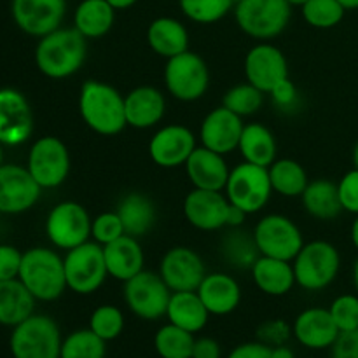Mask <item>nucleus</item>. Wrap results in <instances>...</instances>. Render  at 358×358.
<instances>
[{"instance_id": "obj_1", "label": "nucleus", "mask_w": 358, "mask_h": 358, "mask_svg": "<svg viewBox=\"0 0 358 358\" xmlns=\"http://www.w3.org/2000/svg\"><path fill=\"white\" fill-rule=\"evenodd\" d=\"M86 41L73 27H59L41 37L35 48V65L49 79L62 80L72 77L86 62Z\"/></svg>"}, {"instance_id": "obj_2", "label": "nucleus", "mask_w": 358, "mask_h": 358, "mask_svg": "<svg viewBox=\"0 0 358 358\" xmlns=\"http://www.w3.org/2000/svg\"><path fill=\"white\" fill-rule=\"evenodd\" d=\"M79 112L87 128L101 136H115L128 126L124 96L101 80L90 79L80 86Z\"/></svg>"}, {"instance_id": "obj_3", "label": "nucleus", "mask_w": 358, "mask_h": 358, "mask_svg": "<svg viewBox=\"0 0 358 358\" xmlns=\"http://www.w3.org/2000/svg\"><path fill=\"white\" fill-rule=\"evenodd\" d=\"M37 301H56L66 290L65 262L55 250L45 247L30 248L23 254L20 276Z\"/></svg>"}, {"instance_id": "obj_4", "label": "nucleus", "mask_w": 358, "mask_h": 358, "mask_svg": "<svg viewBox=\"0 0 358 358\" xmlns=\"http://www.w3.org/2000/svg\"><path fill=\"white\" fill-rule=\"evenodd\" d=\"M296 283L308 292L324 290L338 278L341 255L338 248L324 240L304 243L292 261Z\"/></svg>"}, {"instance_id": "obj_5", "label": "nucleus", "mask_w": 358, "mask_h": 358, "mask_svg": "<svg viewBox=\"0 0 358 358\" xmlns=\"http://www.w3.org/2000/svg\"><path fill=\"white\" fill-rule=\"evenodd\" d=\"M234 17L248 37L269 41L289 27L292 6L287 0H241L234 6Z\"/></svg>"}, {"instance_id": "obj_6", "label": "nucleus", "mask_w": 358, "mask_h": 358, "mask_svg": "<svg viewBox=\"0 0 358 358\" xmlns=\"http://www.w3.org/2000/svg\"><path fill=\"white\" fill-rule=\"evenodd\" d=\"M62 332L48 315H31L13 327L10 353L14 358H59Z\"/></svg>"}, {"instance_id": "obj_7", "label": "nucleus", "mask_w": 358, "mask_h": 358, "mask_svg": "<svg viewBox=\"0 0 358 358\" xmlns=\"http://www.w3.org/2000/svg\"><path fill=\"white\" fill-rule=\"evenodd\" d=\"M224 192L231 205L238 206L248 215L261 212L273 194L268 168L247 161L236 164L231 170Z\"/></svg>"}, {"instance_id": "obj_8", "label": "nucleus", "mask_w": 358, "mask_h": 358, "mask_svg": "<svg viewBox=\"0 0 358 358\" xmlns=\"http://www.w3.org/2000/svg\"><path fill=\"white\" fill-rule=\"evenodd\" d=\"M65 262L66 289L79 296L94 294L108 276L103 257V247L96 241H86L66 252Z\"/></svg>"}, {"instance_id": "obj_9", "label": "nucleus", "mask_w": 358, "mask_h": 358, "mask_svg": "<svg viewBox=\"0 0 358 358\" xmlns=\"http://www.w3.org/2000/svg\"><path fill=\"white\" fill-rule=\"evenodd\" d=\"M164 84L168 93L180 101H196L210 87V70L205 59L192 51L166 59Z\"/></svg>"}, {"instance_id": "obj_10", "label": "nucleus", "mask_w": 358, "mask_h": 358, "mask_svg": "<svg viewBox=\"0 0 358 358\" xmlns=\"http://www.w3.org/2000/svg\"><path fill=\"white\" fill-rule=\"evenodd\" d=\"M129 311L147 322H156L166 317L171 290L161 278L159 273L140 271L138 275L124 282L122 290Z\"/></svg>"}, {"instance_id": "obj_11", "label": "nucleus", "mask_w": 358, "mask_h": 358, "mask_svg": "<svg viewBox=\"0 0 358 358\" xmlns=\"http://www.w3.org/2000/svg\"><path fill=\"white\" fill-rule=\"evenodd\" d=\"M254 240L261 255L292 262L304 247L303 233L285 215L271 213L255 224Z\"/></svg>"}, {"instance_id": "obj_12", "label": "nucleus", "mask_w": 358, "mask_h": 358, "mask_svg": "<svg viewBox=\"0 0 358 358\" xmlns=\"http://www.w3.org/2000/svg\"><path fill=\"white\" fill-rule=\"evenodd\" d=\"M27 168L42 189L59 187L70 173L69 149L56 136H42L30 147Z\"/></svg>"}, {"instance_id": "obj_13", "label": "nucleus", "mask_w": 358, "mask_h": 358, "mask_svg": "<svg viewBox=\"0 0 358 358\" xmlns=\"http://www.w3.org/2000/svg\"><path fill=\"white\" fill-rule=\"evenodd\" d=\"M91 222L87 210L77 201H62L45 219V234L56 248L72 250L90 241Z\"/></svg>"}, {"instance_id": "obj_14", "label": "nucleus", "mask_w": 358, "mask_h": 358, "mask_svg": "<svg viewBox=\"0 0 358 358\" xmlns=\"http://www.w3.org/2000/svg\"><path fill=\"white\" fill-rule=\"evenodd\" d=\"M247 83L269 94L278 84L289 79V62L282 49L276 45L261 42L248 49L243 63Z\"/></svg>"}, {"instance_id": "obj_15", "label": "nucleus", "mask_w": 358, "mask_h": 358, "mask_svg": "<svg viewBox=\"0 0 358 358\" xmlns=\"http://www.w3.org/2000/svg\"><path fill=\"white\" fill-rule=\"evenodd\" d=\"M42 194L27 166L2 164L0 166V213L16 215L34 208Z\"/></svg>"}, {"instance_id": "obj_16", "label": "nucleus", "mask_w": 358, "mask_h": 358, "mask_svg": "<svg viewBox=\"0 0 358 358\" xmlns=\"http://www.w3.org/2000/svg\"><path fill=\"white\" fill-rule=\"evenodd\" d=\"M159 275L171 292H196L206 276V268L198 252L173 247L161 259Z\"/></svg>"}, {"instance_id": "obj_17", "label": "nucleus", "mask_w": 358, "mask_h": 358, "mask_svg": "<svg viewBox=\"0 0 358 358\" xmlns=\"http://www.w3.org/2000/svg\"><path fill=\"white\" fill-rule=\"evenodd\" d=\"M10 13L20 30L41 38L62 27L66 0H13Z\"/></svg>"}, {"instance_id": "obj_18", "label": "nucleus", "mask_w": 358, "mask_h": 358, "mask_svg": "<svg viewBox=\"0 0 358 358\" xmlns=\"http://www.w3.org/2000/svg\"><path fill=\"white\" fill-rule=\"evenodd\" d=\"M34 133V112L27 96L13 87L0 90V143L16 147Z\"/></svg>"}, {"instance_id": "obj_19", "label": "nucleus", "mask_w": 358, "mask_h": 358, "mask_svg": "<svg viewBox=\"0 0 358 358\" xmlns=\"http://www.w3.org/2000/svg\"><path fill=\"white\" fill-rule=\"evenodd\" d=\"M196 136L187 126L168 124L157 129L149 142V156L159 168L185 166L196 149Z\"/></svg>"}, {"instance_id": "obj_20", "label": "nucleus", "mask_w": 358, "mask_h": 358, "mask_svg": "<svg viewBox=\"0 0 358 358\" xmlns=\"http://www.w3.org/2000/svg\"><path fill=\"white\" fill-rule=\"evenodd\" d=\"M231 201L222 191L192 189L184 199V215L199 231H219L227 227Z\"/></svg>"}, {"instance_id": "obj_21", "label": "nucleus", "mask_w": 358, "mask_h": 358, "mask_svg": "<svg viewBox=\"0 0 358 358\" xmlns=\"http://www.w3.org/2000/svg\"><path fill=\"white\" fill-rule=\"evenodd\" d=\"M243 128V117L220 105L205 115L199 128V138L203 147L226 156L238 149Z\"/></svg>"}, {"instance_id": "obj_22", "label": "nucleus", "mask_w": 358, "mask_h": 358, "mask_svg": "<svg viewBox=\"0 0 358 358\" xmlns=\"http://www.w3.org/2000/svg\"><path fill=\"white\" fill-rule=\"evenodd\" d=\"M292 334L304 348L327 350L338 339L339 329L331 311L325 308H308L294 320Z\"/></svg>"}, {"instance_id": "obj_23", "label": "nucleus", "mask_w": 358, "mask_h": 358, "mask_svg": "<svg viewBox=\"0 0 358 358\" xmlns=\"http://www.w3.org/2000/svg\"><path fill=\"white\" fill-rule=\"evenodd\" d=\"M185 173L194 189L205 191H224L231 170L222 154L213 152L206 147H196L185 163Z\"/></svg>"}, {"instance_id": "obj_24", "label": "nucleus", "mask_w": 358, "mask_h": 358, "mask_svg": "<svg viewBox=\"0 0 358 358\" xmlns=\"http://www.w3.org/2000/svg\"><path fill=\"white\" fill-rule=\"evenodd\" d=\"M124 110L128 126L149 129L163 121L166 114V98L157 87L138 86L124 96Z\"/></svg>"}, {"instance_id": "obj_25", "label": "nucleus", "mask_w": 358, "mask_h": 358, "mask_svg": "<svg viewBox=\"0 0 358 358\" xmlns=\"http://www.w3.org/2000/svg\"><path fill=\"white\" fill-rule=\"evenodd\" d=\"M103 257L108 276L122 283L143 271V264H145V255H143L138 238H133L129 234H124L119 240L105 245Z\"/></svg>"}, {"instance_id": "obj_26", "label": "nucleus", "mask_w": 358, "mask_h": 358, "mask_svg": "<svg viewBox=\"0 0 358 358\" xmlns=\"http://www.w3.org/2000/svg\"><path fill=\"white\" fill-rule=\"evenodd\" d=\"M196 292L201 297L208 313L215 317L233 313L240 306V283L226 273H206Z\"/></svg>"}, {"instance_id": "obj_27", "label": "nucleus", "mask_w": 358, "mask_h": 358, "mask_svg": "<svg viewBox=\"0 0 358 358\" xmlns=\"http://www.w3.org/2000/svg\"><path fill=\"white\" fill-rule=\"evenodd\" d=\"M250 273L255 287L273 297L285 296L297 285L290 261L261 255L250 268Z\"/></svg>"}, {"instance_id": "obj_28", "label": "nucleus", "mask_w": 358, "mask_h": 358, "mask_svg": "<svg viewBox=\"0 0 358 358\" xmlns=\"http://www.w3.org/2000/svg\"><path fill=\"white\" fill-rule=\"evenodd\" d=\"M147 44L157 56L170 59L189 51L187 28L175 17H156L147 28Z\"/></svg>"}, {"instance_id": "obj_29", "label": "nucleus", "mask_w": 358, "mask_h": 358, "mask_svg": "<svg viewBox=\"0 0 358 358\" xmlns=\"http://www.w3.org/2000/svg\"><path fill=\"white\" fill-rule=\"evenodd\" d=\"M117 215L121 217L124 233L133 238H142L156 226L157 212L154 203L142 192H128L117 205Z\"/></svg>"}, {"instance_id": "obj_30", "label": "nucleus", "mask_w": 358, "mask_h": 358, "mask_svg": "<svg viewBox=\"0 0 358 358\" xmlns=\"http://www.w3.org/2000/svg\"><path fill=\"white\" fill-rule=\"evenodd\" d=\"M166 318L170 324L196 334L206 327L210 313L198 292H171Z\"/></svg>"}, {"instance_id": "obj_31", "label": "nucleus", "mask_w": 358, "mask_h": 358, "mask_svg": "<svg viewBox=\"0 0 358 358\" xmlns=\"http://www.w3.org/2000/svg\"><path fill=\"white\" fill-rule=\"evenodd\" d=\"M35 297L20 278L0 282V325L16 327L34 315Z\"/></svg>"}, {"instance_id": "obj_32", "label": "nucleus", "mask_w": 358, "mask_h": 358, "mask_svg": "<svg viewBox=\"0 0 358 358\" xmlns=\"http://www.w3.org/2000/svg\"><path fill=\"white\" fill-rule=\"evenodd\" d=\"M115 9L107 0H83L73 13V28L86 38H101L112 30Z\"/></svg>"}, {"instance_id": "obj_33", "label": "nucleus", "mask_w": 358, "mask_h": 358, "mask_svg": "<svg viewBox=\"0 0 358 358\" xmlns=\"http://www.w3.org/2000/svg\"><path fill=\"white\" fill-rule=\"evenodd\" d=\"M238 149L247 163L269 168L276 161L278 147H276L275 135L269 131V128L259 122H250V124H245Z\"/></svg>"}, {"instance_id": "obj_34", "label": "nucleus", "mask_w": 358, "mask_h": 358, "mask_svg": "<svg viewBox=\"0 0 358 358\" xmlns=\"http://www.w3.org/2000/svg\"><path fill=\"white\" fill-rule=\"evenodd\" d=\"M301 199H303L304 210L317 220H334L343 212L338 184L329 178L310 182Z\"/></svg>"}, {"instance_id": "obj_35", "label": "nucleus", "mask_w": 358, "mask_h": 358, "mask_svg": "<svg viewBox=\"0 0 358 358\" xmlns=\"http://www.w3.org/2000/svg\"><path fill=\"white\" fill-rule=\"evenodd\" d=\"M268 171L273 191L278 192L280 196H285V198H301L303 192L306 191L308 184H310V178H308L303 164L289 159V157L276 159L268 168Z\"/></svg>"}, {"instance_id": "obj_36", "label": "nucleus", "mask_w": 358, "mask_h": 358, "mask_svg": "<svg viewBox=\"0 0 358 358\" xmlns=\"http://www.w3.org/2000/svg\"><path fill=\"white\" fill-rule=\"evenodd\" d=\"M194 341V334L168 324L154 336V348L161 358H192Z\"/></svg>"}, {"instance_id": "obj_37", "label": "nucleus", "mask_w": 358, "mask_h": 358, "mask_svg": "<svg viewBox=\"0 0 358 358\" xmlns=\"http://www.w3.org/2000/svg\"><path fill=\"white\" fill-rule=\"evenodd\" d=\"M222 254L231 266L240 269H250L254 262L261 257L254 234L248 236V233L240 231V227H236V231L224 238Z\"/></svg>"}, {"instance_id": "obj_38", "label": "nucleus", "mask_w": 358, "mask_h": 358, "mask_svg": "<svg viewBox=\"0 0 358 358\" xmlns=\"http://www.w3.org/2000/svg\"><path fill=\"white\" fill-rule=\"evenodd\" d=\"M107 341L98 338L90 327L73 331L62 343L59 358H105Z\"/></svg>"}, {"instance_id": "obj_39", "label": "nucleus", "mask_w": 358, "mask_h": 358, "mask_svg": "<svg viewBox=\"0 0 358 358\" xmlns=\"http://www.w3.org/2000/svg\"><path fill=\"white\" fill-rule=\"evenodd\" d=\"M185 17L199 24H212L226 17L234 7L233 0H178Z\"/></svg>"}, {"instance_id": "obj_40", "label": "nucleus", "mask_w": 358, "mask_h": 358, "mask_svg": "<svg viewBox=\"0 0 358 358\" xmlns=\"http://www.w3.org/2000/svg\"><path fill=\"white\" fill-rule=\"evenodd\" d=\"M303 17L310 27L327 30L338 27L345 17L346 9L338 0H308L303 7Z\"/></svg>"}, {"instance_id": "obj_41", "label": "nucleus", "mask_w": 358, "mask_h": 358, "mask_svg": "<svg viewBox=\"0 0 358 358\" xmlns=\"http://www.w3.org/2000/svg\"><path fill=\"white\" fill-rule=\"evenodd\" d=\"M264 94L266 93L252 86L250 83L238 84V86H233L231 90L226 91L222 98V105L229 108L231 112L240 115V117L254 115L255 112L261 110L262 103H264Z\"/></svg>"}, {"instance_id": "obj_42", "label": "nucleus", "mask_w": 358, "mask_h": 358, "mask_svg": "<svg viewBox=\"0 0 358 358\" xmlns=\"http://www.w3.org/2000/svg\"><path fill=\"white\" fill-rule=\"evenodd\" d=\"M90 329L103 341H114L124 331V315L117 306H98L90 317Z\"/></svg>"}, {"instance_id": "obj_43", "label": "nucleus", "mask_w": 358, "mask_h": 358, "mask_svg": "<svg viewBox=\"0 0 358 358\" xmlns=\"http://www.w3.org/2000/svg\"><path fill=\"white\" fill-rule=\"evenodd\" d=\"M124 234V226L117 212H103L91 222V236L101 247L119 240Z\"/></svg>"}, {"instance_id": "obj_44", "label": "nucleus", "mask_w": 358, "mask_h": 358, "mask_svg": "<svg viewBox=\"0 0 358 358\" xmlns=\"http://www.w3.org/2000/svg\"><path fill=\"white\" fill-rule=\"evenodd\" d=\"M329 311H331L339 332L358 329V296L343 294V296L336 297Z\"/></svg>"}, {"instance_id": "obj_45", "label": "nucleus", "mask_w": 358, "mask_h": 358, "mask_svg": "<svg viewBox=\"0 0 358 358\" xmlns=\"http://www.w3.org/2000/svg\"><path fill=\"white\" fill-rule=\"evenodd\" d=\"M339 201L345 212L358 215V170L353 168L338 182Z\"/></svg>"}, {"instance_id": "obj_46", "label": "nucleus", "mask_w": 358, "mask_h": 358, "mask_svg": "<svg viewBox=\"0 0 358 358\" xmlns=\"http://www.w3.org/2000/svg\"><path fill=\"white\" fill-rule=\"evenodd\" d=\"M292 336V327L285 320H268L257 329V339L268 346L285 345Z\"/></svg>"}, {"instance_id": "obj_47", "label": "nucleus", "mask_w": 358, "mask_h": 358, "mask_svg": "<svg viewBox=\"0 0 358 358\" xmlns=\"http://www.w3.org/2000/svg\"><path fill=\"white\" fill-rule=\"evenodd\" d=\"M23 254L13 245H0V282L20 276Z\"/></svg>"}, {"instance_id": "obj_48", "label": "nucleus", "mask_w": 358, "mask_h": 358, "mask_svg": "<svg viewBox=\"0 0 358 358\" xmlns=\"http://www.w3.org/2000/svg\"><path fill=\"white\" fill-rule=\"evenodd\" d=\"M331 358H358V329L339 332L331 346Z\"/></svg>"}, {"instance_id": "obj_49", "label": "nucleus", "mask_w": 358, "mask_h": 358, "mask_svg": "<svg viewBox=\"0 0 358 358\" xmlns=\"http://www.w3.org/2000/svg\"><path fill=\"white\" fill-rule=\"evenodd\" d=\"M269 96H271L275 107H278L280 110H292L297 105V90L290 79H285L282 84H278L269 93Z\"/></svg>"}, {"instance_id": "obj_50", "label": "nucleus", "mask_w": 358, "mask_h": 358, "mask_svg": "<svg viewBox=\"0 0 358 358\" xmlns=\"http://www.w3.org/2000/svg\"><path fill=\"white\" fill-rule=\"evenodd\" d=\"M227 358H271V346L261 341L243 343V345L236 346Z\"/></svg>"}, {"instance_id": "obj_51", "label": "nucleus", "mask_w": 358, "mask_h": 358, "mask_svg": "<svg viewBox=\"0 0 358 358\" xmlns=\"http://www.w3.org/2000/svg\"><path fill=\"white\" fill-rule=\"evenodd\" d=\"M222 350L213 338H199L194 341L192 358H220Z\"/></svg>"}, {"instance_id": "obj_52", "label": "nucleus", "mask_w": 358, "mask_h": 358, "mask_svg": "<svg viewBox=\"0 0 358 358\" xmlns=\"http://www.w3.org/2000/svg\"><path fill=\"white\" fill-rule=\"evenodd\" d=\"M248 213L243 212L241 208H238V206L231 205L229 206V213H227V227H231V229H236V227H241L243 226L245 219H247Z\"/></svg>"}, {"instance_id": "obj_53", "label": "nucleus", "mask_w": 358, "mask_h": 358, "mask_svg": "<svg viewBox=\"0 0 358 358\" xmlns=\"http://www.w3.org/2000/svg\"><path fill=\"white\" fill-rule=\"evenodd\" d=\"M271 358H296V355L287 345H280L271 348Z\"/></svg>"}, {"instance_id": "obj_54", "label": "nucleus", "mask_w": 358, "mask_h": 358, "mask_svg": "<svg viewBox=\"0 0 358 358\" xmlns=\"http://www.w3.org/2000/svg\"><path fill=\"white\" fill-rule=\"evenodd\" d=\"M107 2L110 3L115 10H124V9H129V7L135 6L136 0H107Z\"/></svg>"}, {"instance_id": "obj_55", "label": "nucleus", "mask_w": 358, "mask_h": 358, "mask_svg": "<svg viewBox=\"0 0 358 358\" xmlns=\"http://www.w3.org/2000/svg\"><path fill=\"white\" fill-rule=\"evenodd\" d=\"M350 234H352V243L353 247L358 250V215L355 217V220H353L352 224V231H350Z\"/></svg>"}, {"instance_id": "obj_56", "label": "nucleus", "mask_w": 358, "mask_h": 358, "mask_svg": "<svg viewBox=\"0 0 358 358\" xmlns=\"http://www.w3.org/2000/svg\"><path fill=\"white\" fill-rule=\"evenodd\" d=\"M346 10H355L358 9V0H338Z\"/></svg>"}, {"instance_id": "obj_57", "label": "nucleus", "mask_w": 358, "mask_h": 358, "mask_svg": "<svg viewBox=\"0 0 358 358\" xmlns=\"http://www.w3.org/2000/svg\"><path fill=\"white\" fill-rule=\"evenodd\" d=\"M353 285H355V290L358 294V259L355 261V266H353Z\"/></svg>"}, {"instance_id": "obj_58", "label": "nucleus", "mask_w": 358, "mask_h": 358, "mask_svg": "<svg viewBox=\"0 0 358 358\" xmlns=\"http://www.w3.org/2000/svg\"><path fill=\"white\" fill-rule=\"evenodd\" d=\"M287 2H289L290 3V6H299V7H303L304 6V3H306L308 2V0H287Z\"/></svg>"}, {"instance_id": "obj_59", "label": "nucleus", "mask_w": 358, "mask_h": 358, "mask_svg": "<svg viewBox=\"0 0 358 358\" xmlns=\"http://www.w3.org/2000/svg\"><path fill=\"white\" fill-rule=\"evenodd\" d=\"M353 164H355V168L358 170V143L355 145V149H353Z\"/></svg>"}, {"instance_id": "obj_60", "label": "nucleus", "mask_w": 358, "mask_h": 358, "mask_svg": "<svg viewBox=\"0 0 358 358\" xmlns=\"http://www.w3.org/2000/svg\"><path fill=\"white\" fill-rule=\"evenodd\" d=\"M3 164V150H2V143H0V166Z\"/></svg>"}, {"instance_id": "obj_61", "label": "nucleus", "mask_w": 358, "mask_h": 358, "mask_svg": "<svg viewBox=\"0 0 358 358\" xmlns=\"http://www.w3.org/2000/svg\"><path fill=\"white\" fill-rule=\"evenodd\" d=\"M233 2H234V6H236V3H238V2H241V0H233Z\"/></svg>"}]
</instances>
